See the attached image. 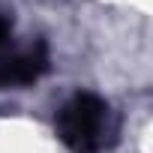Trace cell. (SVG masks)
Masks as SVG:
<instances>
[{
	"instance_id": "6da1fadb",
	"label": "cell",
	"mask_w": 153,
	"mask_h": 153,
	"mask_svg": "<svg viewBox=\"0 0 153 153\" xmlns=\"http://www.w3.org/2000/svg\"><path fill=\"white\" fill-rule=\"evenodd\" d=\"M54 129L72 153H99L111 135V108L102 96L78 90L57 108Z\"/></svg>"
},
{
	"instance_id": "7a4b0ae2",
	"label": "cell",
	"mask_w": 153,
	"mask_h": 153,
	"mask_svg": "<svg viewBox=\"0 0 153 153\" xmlns=\"http://www.w3.org/2000/svg\"><path fill=\"white\" fill-rule=\"evenodd\" d=\"M51 69V51L45 42H33L27 48H18L6 57H0V87L18 90L36 84L42 75Z\"/></svg>"
},
{
	"instance_id": "3957f363",
	"label": "cell",
	"mask_w": 153,
	"mask_h": 153,
	"mask_svg": "<svg viewBox=\"0 0 153 153\" xmlns=\"http://www.w3.org/2000/svg\"><path fill=\"white\" fill-rule=\"evenodd\" d=\"M9 36H12V18L6 12H0V45H3Z\"/></svg>"
}]
</instances>
